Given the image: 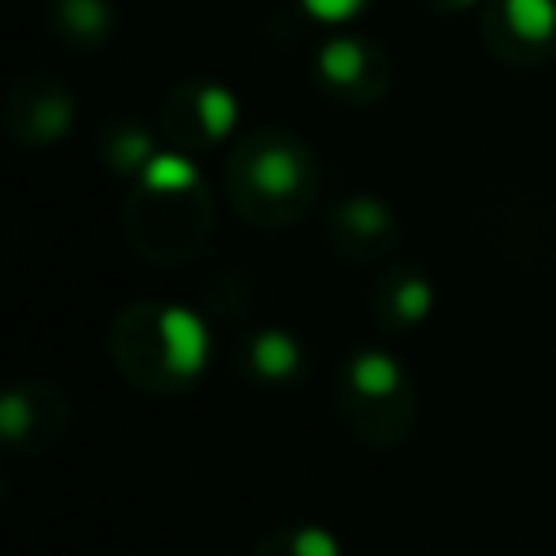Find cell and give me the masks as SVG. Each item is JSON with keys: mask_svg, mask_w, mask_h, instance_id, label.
Wrapping results in <instances>:
<instances>
[{"mask_svg": "<svg viewBox=\"0 0 556 556\" xmlns=\"http://www.w3.org/2000/svg\"><path fill=\"white\" fill-rule=\"evenodd\" d=\"M208 321L174 300H135L109 321V356L117 374L148 395H182L208 369Z\"/></svg>", "mask_w": 556, "mask_h": 556, "instance_id": "cell-1", "label": "cell"}, {"mask_svg": "<svg viewBox=\"0 0 556 556\" xmlns=\"http://www.w3.org/2000/svg\"><path fill=\"white\" fill-rule=\"evenodd\" d=\"M126 243L152 265H187L213 239V191L187 152L165 148L126 191Z\"/></svg>", "mask_w": 556, "mask_h": 556, "instance_id": "cell-2", "label": "cell"}, {"mask_svg": "<svg viewBox=\"0 0 556 556\" xmlns=\"http://www.w3.org/2000/svg\"><path fill=\"white\" fill-rule=\"evenodd\" d=\"M317 156L282 126H261L235 139L226 156V200L256 230H287L317 204Z\"/></svg>", "mask_w": 556, "mask_h": 556, "instance_id": "cell-3", "label": "cell"}, {"mask_svg": "<svg viewBox=\"0 0 556 556\" xmlns=\"http://www.w3.org/2000/svg\"><path fill=\"white\" fill-rule=\"evenodd\" d=\"M334 413L343 430L365 447H395L417 426V387L400 356L361 343L334 374Z\"/></svg>", "mask_w": 556, "mask_h": 556, "instance_id": "cell-4", "label": "cell"}, {"mask_svg": "<svg viewBox=\"0 0 556 556\" xmlns=\"http://www.w3.org/2000/svg\"><path fill=\"white\" fill-rule=\"evenodd\" d=\"M313 83L334 104H378L391 91V52L365 30H330L313 48Z\"/></svg>", "mask_w": 556, "mask_h": 556, "instance_id": "cell-5", "label": "cell"}, {"mask_svg": "<svg viewBox=\"0 0 556 556\" xmlns=\"http://www.w3.org/2000/svg\"><path fill=\"white\" fill-rule=\"evenodd\" d=\"M239 126V100L226 83L191 74L182 83L169 87L161 117H156V135L165 148L174 152H204L217 148L222 139H230Z\"/></svg>", "mask_w": 556, "mask_h": 556, "instance_id": "cell-6", "label": "cell"}, {"mask_svg": "<svg viewBox=\"0 0 556 556\" xmlns=\"http://www.w3.org/2000/svg\"><path fill=\"white\" fill-rule=\"evenodd\" d=\"M74 87L52 70H30L4 96V135L17 148H52L74 130Z\"/></svg>", "mask_w": 556, "mask_h": 556, "instance_id": "cell-7", "label": "cell"}, {"mask_svg": "<svg viewBox=\"0 0 556 556\" xmlns=\"http://www.w3.org/2000/svg\"><path fill=\"white\" fill-rule=\"evenodd\" d=\"M321 235L334 256L352 265H378L400 248V217L382 195L352 191L321 213Z\"/></svg>", "mask_w": 556, "mask_h": 556, "instance_id": "cell-8", "label": "cell"}, {"mask_svg": "<svg viewBox=\"0 0 556 556\" xmlns=\"http://www.w3.org/2000/svg\"><path fill=\"white\" fill-rule=\"evenodd\" d=\"M482 43L504 65H539L556 52V0H486Z\"/></svg>", "mask_w": 556, "mask_h": 556, "instance_id": "cell-9", "label": "cell"}, {"mask_svg": "<svg viewBox=\"0 0 556 556\" xmlns=\"http://www.w3.org/2000/svg\"><path fill=\"white\" fill-rule=\"evenodd\" d=\"M0 430L13 452H48L70 430V400L48 378H17L0 400Z\"/></svg>", "mask_w": 556, "mask_h": 556, "instance_id": "cell-10", "label": "cell"}, {"mask_svg": "<svg viewBox=\"0 0 556 556\" xmlns=\"http://www.w3.org/2000/svg\"><path fill=\"white\" fill-rule=\"evenodd\" d=\"M235 369L252 387L282 391V387H295L304 378L308 352L287 326H252L235 348Z\"/></svg>", "mask_w": 556, "mask_h": 556, "instance_id": "cell-11", "label": "cell"}, {"mask_svg": "<svg viewBox=\"0 0 556 556\" xmlns=\"http://www.w3.org/2000/svg\"><path fill=\"white\" fill-rule=\"evenodd\" d=\"M369 308L387 330H417L434 313V282L413 265H387L369 287Z\"/></svg>", "mask_w": 556, "mask_h": 556, "instance_id": "cell-12", "label": "cell"}, {"mask_svg": "<svg viewBox=\"0 0 556 556\" xmlns=\"http://www.w3.org/2000/svg\"><path fill=\"white\" fill-rule=\"evenodd\" d=\"M43 30L70 52H96L117 30L113 0H43Z\"/></svg>", "mask_w": 556, "mask_h": 556, "instance_id": "cell-13", "label": "cell"}, {"mask_svg": "<svg viewBox=\"0 0 556 556\" xmlns=\"http://www.w3.org/2000/svg\"><path fill=\"white\" fill-rule=\"evenodd\" d=\"M161 152H165L161 139H156L143 122H135V117H113V122H104L100 143H96L100 165H104L113 178H126V182H135L139 174H148V165H152Z\"/></svg>", "mask_w": 556, "mask_h": 556, "instance_id": "cell-14", "label": "cell"}, {"mask_svg": "<svg viewBox=\"0 0 556 556\" xmlns=\"http://www.w3.org/2000/svg\"><path fill=\"white\" fill-rule=\"evenodd\" d=\"M248 556H343V543L326 530V526H278V530H265Z\"/></svg>", "mask_w": 556, "mask_h": 556, "instance_id": "cell-15", "label": "cell"}, {"mask_svg": "<svg viewBox=\"0 0 556 556\" xmlns=\"http://www.w3.org/2000/svg\"><path fill=\"white\" fill-rule=\"evenodd\" d=\"M313 22H321V26H343V22H352V17H361L374 0H295Z\"/></svg>", "mask_w": 556, "mask_h": 556, "instance_id": "cell-16", "label": "cell"}, {"mask_svg": "<svg viewBox=\"0 0 556 556\" xmlns=\"http://www.w3.org/2000/svg\"><path fill=\"white\" fill-rule=\"evenodd\" d=\"M204 295L217 313H239L248 300V282H243V274H217L213 287H204Z\"/></svg>", "mask_w": 556, "mask_h": 556, "instance_id": "cell-17", "label": "cell"}, {"mask_svg": "<svg viewBox=\"0 0 556 556\" xmlns=\"http://www.w3.org/2000/svg\"><path fill=\"white\" fill-rule=\"evenodd\" d=\"M417 4L430 13H469V9H482L486 0H417Z\"/></svg>", "mask_w": 556, "mask_h": 556, "instance_id": "cell-18", "label": "cell"}]
</instances>
